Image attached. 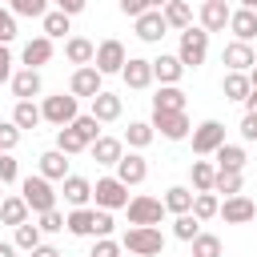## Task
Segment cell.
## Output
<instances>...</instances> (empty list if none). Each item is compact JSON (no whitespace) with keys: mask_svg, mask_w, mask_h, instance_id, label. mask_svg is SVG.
Returning <instances> with one entry per match:
<instances>
[{"mask_svg":"<svg viewBox=\"0 0 257 257\" xmlns=\"http://www.w3.org/2000/svg\"><path fill=\"white\" fill-rule=\"evenodd\" d=\"M221 60H225L229 72H249V68L257 64V52H253V44H245V40H229V44L221 48Z\"/></svg>","mask_w":257,"mask_h":257,"instance_id":"cell-10","label":"cell"},{"mask_svg":"<svg viewBox=\"0 0 257 257\" xmlns=\"http://www.w3.org/2000/svg\"><path fill=\"white\" fill-rule=\"evenodd\" d=\"M0 257H16V245L12 241H0Z\"/></svg>","mask_w":257,"mask_h":257,"instance_id":"cell-57","label":"cell"},{"mask_svg":"<svg viewBox=\"0 0 257 257\" xmlns=\"http://www.w3.org/2000/svg\"><path fill=\"white\" fill-rule=\"evenodd\" d=\"M120 241H112V237H96V245L88 249V257H120Z\"/></svg>","mask_w":257,"mask_h":257,"instance_id":"cell-46","label":"cell"},{"mask_svg":"<svg viewBox=\"0 0 257 257\" xmlns=\"http://www.w3.org/2000/svg\"><path fill=\"white\" fill-rule=\"evenodd\" d=\"M217 217H225V225H249L253 217H257V205L245 197V193H237V197H225L221 201V213Z\"/></svg>","mask_w":257,"mask_h":257,"instance_id":"cell-12","label":"cell"},{"mask_svg":"<svg viewBox=\"0 0 257 257\" xmlns=\"http://www.w3.org/2000/svg\"><path fill=\"white\" fill-rule=\"evenodd\" d=\"M165 4H169V0H149V8H165Z\"/></svg>","mask_w":257,"mask_h":257,"instance_id":"cell-59","label":"cell"},{"mask_svg":"<svg viewBox=\"0 0 257 257\" xmlns=\"http://www.w3.org/2000/svg\"><path fill=\"white\" fill-rule=\"evenodd\" d=\"M92 64H96V72H100V76H112V72H120V68L128 64V52H124V44H120V40H112V36H108V40H100V44H96V60H92Z\"/></svg>","mask_w":257,"mask_h":257,"instance_id":"cell-6","label":"cell"},{"mask_svg":"<svg viewBox=\"0 0 257 257\" xmlns=\"http://www.w3.org/2000/svg\"><path fill=\"white\" fill-rule=\"evenodd\" d=\"M16 177H20V165H16V157H12V153H0V181H4V185H12Z\"/></svg>","mask_w":257,"mask_h":257,"instance_id":"cell-49","label":"cell"},{"mask_svg":"<svg viewBox=\"0 0 257 257\" xmlns=\"http://www.w3.org/2000/svg\"><path fill=\"white\" fill-rule=\"evenodd\" d=\"M241 185H245V181H241V173H221V169H217V181H213V193H225V197H237V193H241Z\"/></svg>","mask_w":257,"mask_h":257,"instance_id":"cell-44","label":"cell"},{"mask_svg":"<svg viewBox=\"0 0 257 257\" xmlns=\"http://www.w3.org/2000/svg\"><path fill=\"white\" fill-rule=\"evenodd\" d=\"M40 112H44V120L48 124H56V128H68L80 112H76V96L68 92H56V96H44V104H40Z\"/></svg>","mask_w":257,"mask_h":257,"instance_id":"cell-5","label":"cell"},{"mask_svg":"<svg viewBox=\"0 0 257 257\" xmlns=\"http://www.w3.org/2000/svg\"><path fill=\"white\" fill-rule=\"evenodd\" d=\"M116 4H120V12H124V16H133V20L149 12V0H116Z\"/></svg>","mask_w":257,"mask_h":257,"instance_id":"cell-50","label":"cell"},{"mask_svg":"<svg viewBox=\"0 0 257 257\" xmlns=\"http://www.w3.org/2000/svg\"><path fill=\"white\" fill-rule=\"evenodd\" d=\"M241 137L245 141H257V112H245L241 116Z\"/></svg>","mask_w":257,"mask_h":257,"instance_id":"cell-52","label":"cell"},{"mask_svg":"<svg viewBox=\"0 0 257 257\" xmlns=\"http://www.w3.org/2000/svg\"><path fill=\"white\" fill-rule=\"evenodd\" d=\"M221 145H225V124L221 120H201L193 128V153L197 157H213Z\"/></svg>","mask_w":257,"mask_h":257,"instance_id":"cell-7","label":"cell"},{"mask_svg":"<svg viewBox=\"0 0 257 257\" xmlns=\"http://www.w3.org/2000/svg\"><path fill=\"white\" fill-rule=\"evenodd\" d=\"M245 112H257V88H253V92L245 96Z\"/></svg>","mask_w":257,"mask_h":257,"instance_id":"cell-56","label":"cell"},{"mask_svg":"<svg viewBox=\"0 0 257 257\" xmlns=\"http://www.w3.org/2000/svg\"><path fill=\"white\" fill-rule=\"evenodd\" d=\"M20 197H24V205L40 217V213H48V209H56V189H52V181L48 177H24L20 181Z\"/></svg>","mask_w":257,"mask_h":257,"instance_id":"cell-2","label":"cell"},{"mask_svg":"<svg viewBox=\"0 0 257 257\" xmlns=\"http://www.w3.org/2000/svg\"><path fill=\"white\" fill-rule=\"evenodd\" d=\"M253 52H257V44H253Z\"/></svg>","mask_w":257,"mask_h":257,"instance_id":"cell-63","label":"cell"},{"mask_svg":"<svg viewBox=\"0 0 257 257\" xmlns=\"http://www.w3.org/2000/svg\"><path fill=\"white\" fill-rule=\"evenodd\" d=\"M28 257H64V253H60L56 245H36V249H32Z\"/></svg>","mask_w":257,"mask_h":257,"instance_id":"cell-55","label":"cell"},{"mask_svg":"<svg viewBox=\"0 0 257 257\" xmlns=\"http://www.w3.org/2000/svg\"><path fill=\"white\" fill-rule=\"evenodd\" d=\"M153 112H185V92L181 84H161L153 96Z\"/></svg>","mask_w":257,"mask_h":257,"instance_id":"cell-25","label":"cell"},{"mask_svg":"<svg viewBox=\"0 0 257 257\" xmlns=\"http://www.w3.org/2000/svg\"><path fill=\"white\" fill-rule=\"evenodd\" d=\"M60 185H64L60 193H64V201H68L72 209H84V205L92 201V181H88V177H76V173H68Z\"/></svg>","mask_w":257,"mask_h":257,"instance_id":"cell-18","label":"cell"},{"mask_svg":"<svg viewBox=\"0 0 257 257\" xmlns=\"http://www.w3.org/2000/svg\"><path fill=\"white\" fill-rule=\"evenodd\" d=\"M249 84H253V88H257V64H253V68H249Z\"/></svg>","mask_w":257,"mask_h":257,"instance_id":"cell-58","label":"cell"},{"mask_svg":"<svg viewBox=\"0 0 257 257\" xmlns=\"http://www.w3.org/2000/svg\"><path fill=\"white\" fill-rule=\"evenodd\" d=\"M217 213H221V201H217V193H197V197H193V217H197L201 225H205V221H213Z\"/></svg>","mask_w":257,"mask_h":257,"instance_id":"cell-39","label":"cell"},{"mask_svg":"<svg viewBox=\"0 0 257 257\" xmlns=\"http://www.w3.org/2000/svg\"><path fill=\"white\" fill-rule=\"evenodd\" d=\"M161 217H165V201H157L149 193L128 201V225H161Z\"/></svg>","mask_w":257,"mask_h":257,"instance_id":"cell-8","label":"cell"},{"mask_svg":"<svg viewBox=\"0 0 257 257\" xmlns=\"http://www.w3.org/2000/svg\"><path fill=\"white\" fill-rule=\"evenodd\" d=\"M112 225H116V221H112V213H108V209H96V237H108V233H112Z\"/></svg>","mask_w":257,"mask_h":257,"instance_id":"cell-51","label":"cell"},{"mask_svg":"<svg viewBox=\"0 0 257 257\" xmlns=\"http://www.w3.org/2000/svg\"><path fill=\"white\" fill-rule=\"evenodd\" d=\"M12 245H16V249H24V253H32L36 245H44V241H40V225H32V221L16 225V229H12Z\"/></svg>","mask_w":257,"mask_h":257,"instance_id":"cell-38","label":"cell"},{"mask_svg":"<svg viewBox=\"0 0 257 257\" xmlns=\"http://www.w3.org/2000/svg\"><path fill=\"white\" fill-rule=\"evenodd\" d=\"M0 4H12V0H0Z\"/></svg>","mask_w":257,"mask_h":257,"instance_id":"cell-62","label":"cell"},{"mask_svg":"<svg viewBox=\"0 0 257 257\" xmlns=\"http://www.w3.org/2000/svg\"><path fill=\"white\" fill-rule=\"evenodd\" d=\"M0 201H4V181H0Z\"/></svg>","mask_w":257,"mask_h":257,"instance_id":"cell-61","label":"cell"},{"mask_svg":"<svg viewBox=\"0 0 257 257\" xmlns=\"http://www.w3.org/2000/svg\"><path fill=\"white\" fill-rule=\"evenodd\" d=\"M88 153H92L96 165H112V169H116V161L124 157V141H116V137H100V141L88 145Z\"/></svg>","mask_w":257,"mask_h":257,"instance_id":"cell-23","label":"cell"},{"mask_svg":"<svg viewBox=\"0 0 257 257\" xmlns=\"http://www.w3.org/2000/svg\"><path fill=\"white\" fill-rule=\"evenodd\" d=\"M68 92H72L76 100H80V96H88V100H92V96H100V92H104V76L96 72V64L76 68V72H72V80H68Z\"/></svg>","mask_w":257,"mask_h":257,"instance_id":"cell-9","label":"cell"},{"mask_svg":"<svg viewBox=\"0 0 257 257\" xmlns=\"http://www.w3.org/2000/svg\"><path fill=\"white\" fill-rule=\"evenodd\" d=\"M161 12H165V20H169V28H177V32L193 28V8H189L185 0H169Z\"/></svg>","mask_w":257,"mask_h":257,"instance_id":"cell-34","label":"cell"},{"mask_svg":"<svg viewBox=\"0 0 257 257\" xmlns=\"http://www.w3.org/2000/svg\"><path fill=\"white\" fill-rule=\"evenodd\" d=\"M92 201H96V209H108V213H116V209H128V185L124 181H116V177H100L96 185H92Z\"/></svg>","mask_w":257,"mask_h":257,"instance_id":"cell-4","label":"cell"},{"mask_svg":"<svg viewBox=\"0 0 257 257\" xmlns=\"http://www.w3.org/2000/svg\"><path fill=\"white\" fill-rule=\"evenodd\" d=\"M120 112H124V104H120V96H116V92H100V96H92V116H96L100 124L120 120Z\"/></svg>","mask_w":257,"mask_h":257,"instance_id":"cell-26","label":"cell"},{"mask_svg":"<svg viewBox=\"0 0 257 257\" xmlns=\"http://www.w3.org/2000/svg\"><path fill=\"white\" fill-rule=\"evenodd\" d=\"M193 245V257H221V237L217 233H197V241H189Z\"/></svg>","mask_w":257,"mask_h":257,"instance_id":"cell-41","label":"cell"},{"mask_svg":"<svg viewBox=\"0 0 257 257\" xmlns=\"http://www.w3.org/2000/svg\"><path fill=\"white\" fill-rule=\"evenodd\" d=\"M40 177H48V181H64V177H68V157H64L60 149L40 153Z\"/></svg>","mask_w":257,"mask_h":257,"instance_id":"cell-30","label":"cell"},{"mask_svg":"<svg viewBox=\"0 0 257 257\" xmlns=\"http://www.w3.org/2000/svg\"><path fill=\"white\" fill-rule=\"evenodd\" d=\"M120 245L128 249V257H161L165 253V233L157 225H128Z\"/></svg>","mask_w":257,"mask_h":257,"instance_id":"cell-1","label":"cell"},{"mask_svg":"<svg viewBox=\"0 0 257 257\" xmlns=\"http://www.w3.org/2000/svg\"><path fill=\"white\" fill-rule=\"evenodd\" d=\"M64 229L72 233V237H96V209H72L68 217H64Z\"/></svg>","mask_w":257,"mask_h":257,"instance_id":"cell-24","label":"cell"},{"mask_svg":"<svg viewBox=\"0 0 257 257\" xmlns=\"http://www.w3.org/2000/svg\"><path fill=\"white\" fill-rule=\"evenodd\" d=\"M44 120V112H40V104L36 100H16V108H12V124L24 133V128H36Z\"/></svg>","mask_w":257,"mask_h":257,"instance_id":"cell-32","label":"cell"},{"mask_svg":"<svg viewBox=\"0 0 257 257\" xmlns=\"http://www.w3.org/2000/svg\"><path fill=\"white\" fill-rule=\"evenodd\" d=\"M56 149H60L64 157H76V153H84V149H88V141L68 124V128H56Z\"/></svg>","mask_w":257,"mask_h":257,"instance_id":"cell-37","label":"cell"},{"mask_svg":"<svg viewBox=\"0 0 257 257\" xmlns=\"http://www.w3.org/2000/svg\"><path fill=\"white\" fill-rule=\"evenodd\" d=\"M149 124H153L165 141H185V137H189V128H193L185 112H153V120H149Z\"/></svg>","mask_w":257,"mask_h":257,"instance_id":"cell-11","label":"cell"},{"mask_svg":"<svg viewBox=\"0 0 257 257\" xmlns=\"http://www.w3.org/2000/svg\"><path fill=\"white\" fill-rule=\"evenodd\" d=\"M120 76H124V84L128 88H149L153 84V60H145V56H128V64L120 68Z\"/></svg>","mask_w":257,"mask_h":257,"instance_id":"cell-17","label":"cell"},{"mask_svg":"<svg viewBox=\"0 0 257 257\" xmlns=\"http://www.w3.org/2000/svg\"><path fill=\"white\" fill-rule=\"evenodd\" d=\"M64 56H68V64L84 68V64L96 60V44H92L88 36H68V40H64Z\"/></svg>","mask_w":257,"mask_h":257,"instance_id":"cell-22","label":"cell"},{"mask_svg":"<svg viewBox=\"0 0 257 257\" xmlns=\"http://www.w3.org/2000/svg\"><path fill=\"white\" fill-rule=\"evenodd\" d=\"M181 76H185V64H181L177 52H161V56L153 60V80H161V84H181Z\"/></svg>","mask_w":257,"mask_h":257,"instance_id":"cell-16","label":"cell"},{"mask_svg":"<svg viewBox=\"0 0 257 257\" xmlns=\"http://www.w3.org/2000/svg\"><path fill=\"white\" fill-rule=\"evenodd\" d=\"M8 84H12V96H16V100H32V96H40V88H44L36 68H20V72H12Z\"/></svg>","mask_w":257,"mask_h":257,"instance_id":"cell-19","label":"cell"},{"mask_svg":"<svg viewBox=\"0 0 257 257\" xmlns=\"http://www.w3.org/2000/svg\"><path fill=\"white\" fill-rule=\"evenodd\" d=\"M4 80H12V52H8V44H0V84Z\"/></svg>","mask_w":257,"mask_h":257,"instance_id":"cell-53","label":"cell"},{"mask_svg":"<svg viewBox=\"0 0 257 257\" xmlns=\"http://www.w3.org/2000/svg\"><path fill=\"white\" fill-rule=\"evenodd\" d=\"M193 189L189 185H173V189H165V213H173V217H181V213H193Z\"/></svg>","mask_w":257,"mask_h":257,"instance_id":"cell-27","label":"cell"},{"mask_svg":"<svg viewBox=\"0 0 257 257\" xmlns=\"http://www.w3.org/2000/svg\"><path fill=\"white\" fill-rule=\"evenodd\" d=\"M229 16H233L229 0H205L201 4V28L205 32H225L229 28Z\"/></svg>","mask_w":257,"mask_h":257,"instance_id":"cell-15","label":"cell"},{"mask_svg":"<svg viewBox=\"0 0 257 257\" xmlns=\"http://www.w3.org/2000/svg\"><path fill=\"white\" fill-rule=\"evenodd\" d=\"M189 181H193V193H213L217 165H209V161H193V165H189Z\"/></svg>","mask_w":257,"mask_h":257,"instance_id":"cell-33","label":"cell"},{"mask_svg":"<svg viewBox=\"0 0 257 257\" xmlns=\"http://www.w3.org/2000/svg\"><path fill=\"white\" fill-rule=\"evenodd\" d=\"M28 213H32V209L24 205V197H4V201H0V221H4V225H12V229H16V225H24V221H28Z\"/></svg>","mask_w":257,"mask_h":257,"instance_id":"cell-35","label":"cell"},{"mask_svg":"<svg viewBox=\"0 0 257 257\" xmlns=\"http://www.w3.org/2000/svg\"><path fill=\"white\" fill-rule=\"evenodd\" d=\"M72 128H76V133H80V137H84V141H88V145H92V141H100V137H104V133H100V120H96V116H92V112H84V116H76V120H72Z\"/></svg>","mask_w":257,"mask_h":257,"instance_id":"cell-43","label":"cell"},{"mask_svg":"<svg viewBox=\"0 0 257 257\" xmlns=\"http://www.w3.org/2000/svg\"><path fill=\"white\" fill-rule=\"evenodd\" d=\"M229 32H233V40L253 44V40H257V12H253V8H237V12L229 16Z\"/></svg>","mask_w":257,"mask_h":257,"instance_id":"cell-20","label":"cell"},{"mask_svg":"<svg viewBox=\"0 0 257 257\" xmlns=\"http://www.w3.org/2000/svg\"><path fill=\"white\" fill-rule=\"evenodd\" d=\"M197 233H201V221H197L193 213H181V217L173 221V237H177V241H197Z\"/></svg>","mask_w":257,"mask_h":257,"instance_id":"cell-40","label":"cell"},{"mask_svg":"<svg viewBox=\"0 0 257 257\" xmlns=\"http://www.w3.org/2000/svg\"><path fill=\"white\" fill-rule=\"evenodd\" d=\"M153 137H157V128H153L149 120H128V128H124V145H128L133 153L149 149V145H153Z\"/></svg>","mask_w":257,"mask_h":257,"instance_id":"cell-28","label":"cell"},{"mask_svg":"<svg viewBox=\"0 0 257 257\" xmlns=\"http://www.w3.org/2000/svg\"><path fill=\"white\" fill-rule=\"evenodd\" d=\"M36 225H40V233H60L64 229V213L60 209H48V213H40Z\"/></svg>","mask_w":257,"mask_h":257,"instance_id":"cell-48","label":"cell"},{"mask_svg":"<svg viewBox=\"0 0 257 257\" xmlns=\"http://www.w3.org/2000/svg\"><path fill=\"white\" fill-rule=\"evenodd\" d=\"M213 157H217V169H221V173H241V169H245V161H249V157H245V149H241V145H229V141H225Z\"/></svg>","mask_w":257,"mask_h":257,"instance_id":"cell-29","label":"cell"},{"mask_svg":"<svg viewBox=\"0 0 257 257\" xmlns=\"http://www.w3.org/2000/svg\"><path fill=\"white\" fill-rule=\"evenodd\" d=\"M145 177H149V161L128 149V153L116 161V181H124V185L133 189V185H145Z\"/></svg>","mask_w":257,"mask_h":257,"instance_id":"cell-14","label":"cell"},{"mask_svg":"<svg viewBox=\"0 0 257 257\" xmlns=\"http://www.w3.org/2000/svg\"><path fill=\"white\" fill-rule=\"evenodd\" d=\"M133 24H137V36H141L145 44H161V36L169 32V20H165V12H161V8H149V12H145V16H137Z\"/></svg>","mask_w":257,"mask_h":257,"instance_id":"cell-13","label":"cell"},{"mask_svg":"<svg viewBox=\"0 0 257 257\" xmlns=\"http://www.w3.org/2000/svg\"><path fill=\"white\" fill-rule=\"evenodd\" d=\"M8 8H12V16H32V20L48 16V0H12Z\"/></svg>","mask_w":257,"mask_h":257,"instance_id":"cell-42","label":"cell"},{"mask_svg":"<svg viewBox=\"0 0 257 257\" xmlns=\"http://www.w3.org/2000/svg\"><path fill=\"white\" fill-rule=\"evenodd\" d=\"M221 92H225V100H245V96L253 92L249 72H225V76H221Z\"/></svg>","mask_w":257,"mask_h":257,"instance_id":"cell-31","label":"cell"},{"mask_svg":"<svg viewBox=\"0 0 257 257\" xmlns=\"http://www.w3.org/2000/svg\"><path fill=\"white\" fill-rule=\"evenodd\" d=\"M241 8H253L257 12V0H241Z\"/></svg>","mask_w":257,"mask_h":257,"instance_id":"cell-60","label":"cell"},{"mask_svg":"<svg viewBox=\"0 0 257 257\" xmlns=\"http://www.w3.org/2000/svg\"><path fill=\"white\" fill-rule=\"evenodd\" d=\"M20 145V128L12 120H0V153H12Z\"/></svg>","mask_w":257,"mask_h":257,"instance_id":"cell-45","label":"cell"},{"mask_svg":"<svg viewBox=\"0 0 257 257\" xmlns=\"http://www.w3.org/2000/svg\"><path fill=\"white\" fill-rule=\"evenodd\" d=\"M177 56H181L185 68H201L205 56H209V32L205 28H185L181 44H177Z\"/></svg>","mask_w":257,"mask_h":257,"instance_id":"cell-3","label":"cell"},{"mask_svg":"<svg viewBox=\"0 0 257 257\" xmlns=\"http://www.w3.org/2000/svg\"><path fill=\"white\" fill-rule=\"evenodd\" d=\"M12 40H16V16H12V8L0 4V44H12Z\"/></svg>","mask_w":257,"mask_h":257,"instance_id":"cell-47","label":"cell"},{"mask_svg":"<svg viewBox=\"0 0 257 257\" xmlns=\"http://www.w3.org/2000/svg\"><path fill=\"white\" fill-rule=\"evenodd\" d=\"M52 4H56L60 12H68V16H76V12H84V4H88V0H52Z\"/></svg>","mask_w":257,"mask_h":257,"instance_id":"cell-54","label":"cell"},{"mask_svg":"<svg viewBox=\"0 0 257 257\" xmlns=\"http://www.w3.org/2000/svg\"><path fill=\"white\" fill-rule=\"evenodd\" d=\"M20 60H24V68H36V72H40V64L52 60V40H48V36H32V40L24 44Z\"/></svg>","mask_w":257,"mask_h":257,"instance_id":"cell-21","label":"cell"},{"mask_svg":"<svg viewBox=\"0 0 257 257\" xmlns=\"http://www.w3.org/2000/svg\"><path fill=\"white\" fill-rule=\"evenodd\" d=\"M40 24H44V36H48V40H60V36L68 40V32H72V16H68V12H60V8H56V12H48Z\"/></svg>","mask_w":257,"mask_h":257,"instance_id":"cell-36","label":"cell"}]
</instances>
